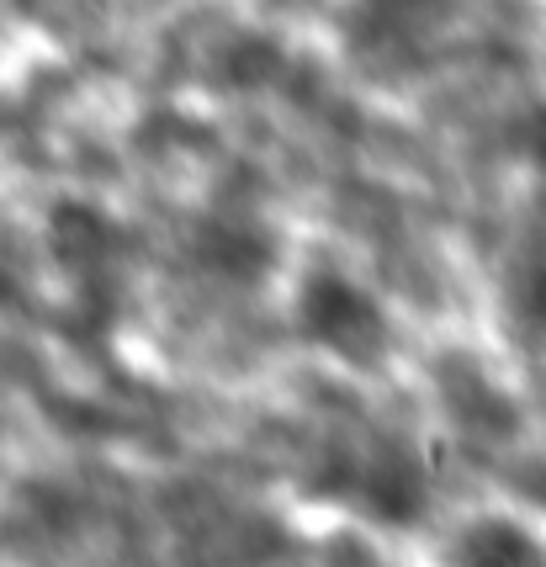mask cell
I'll use <instances>...</instances> for the list:
<instances>
[{"mask_svg": "<svg viewBox=\"0 0 546 567\" xmlns=\"http://www.w3.org/2000/svg\"><path fill=\"white\" fill-rule=\"evenodd\" d=\"M298 329L350 367H372L388 350V313L377 308V297L323 266L308 271V281L298 287Z\"/></svg>", "mask_w": 546, "mask_h": 567, "instance_id": "obj_1", "label": "cell"}, {"mask_svg": "<svg viewBox=\"0 0 546 567\" xmlns=\"http://www.w3.org/2000/svg\"><path fill=\"white\" fill-rule=\"evenodd\" d=\"M451 567H546V542L521 519H472L451 546Z\"/></svg>", "mask_w": 546, "mask_h": 567, "instance_id": "obj_2", "label": "cell"}, {"mask_svg": "<svg viewBox=\"0 0 546 567\" xmlns=\"http://www.w3.org/2000/svg\"><path fill=\"white\" fill-rule=\"evenodd\" d=\"M509 308L525 323V334L546 340V255H530L509 281Z\"/></svg>", "mask_w": 546, "mask_h": 567, "instance_id": "obj_3", "label": "cell"}]
</instances>
